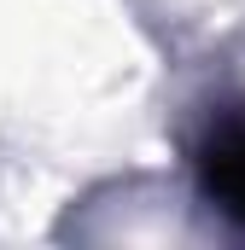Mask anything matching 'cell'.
Here are the masks:
<instances>
[{
  "instance_id": "1",
  "label": "cell",
  "mask_w": 245,
  "mask_h": 250,
  "mask_svg": "<svg viewBox=\"0 0 245 250\" xmlns=\"http://www.w3.org/2000/svg\"><path fill=\"white\" fill-rule=\"evenodd\" d=\"M198 187L228 221H245V111H228L210 123L198 146Z\"/></svg>"
}]
</instances>
